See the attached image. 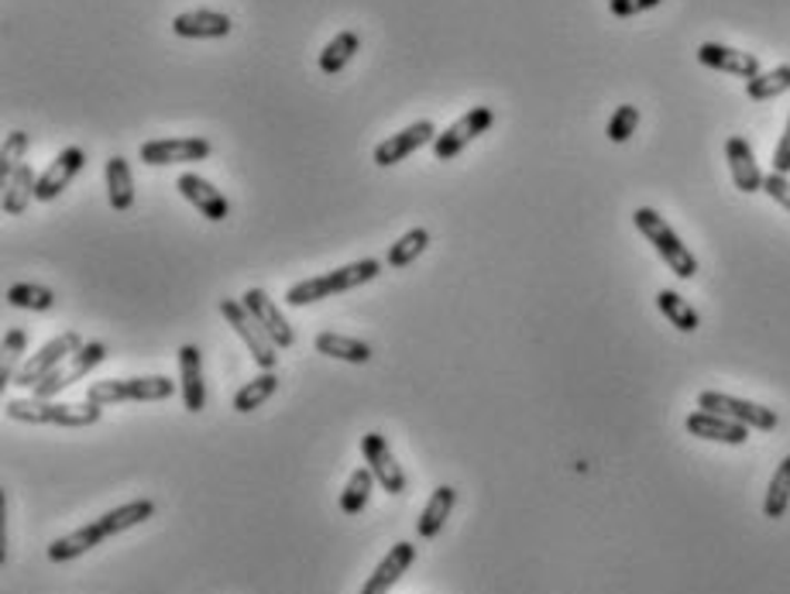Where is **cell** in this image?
Masks as SVG:
<instances>
[{"instance_id": "1", "label": "cell", "mask_w": 790, "mask_h": 594, "mask_svg": "<svg viewBox=\"0 0 790 594\" xmlns=\"http://www.w3.org/2000/svg\"><path fill=\"white\" fill-rule=\"evenodd\" d=\"M155 516V502L151 498H138V502H125V505H117L110 512H103V516L83 529H72L59 539L49 543V561L56 564H69V561H79L83 553H90L93 546H100L103 539L117 536V533H125V529H135L141 526L145 519Z\"/></svg>"}, {"instance_id": "2", "label": "cell", "mask_w": 790, "mask_h": 594, "mask_svg": "<svg viewBox=\"0 0 790 594\" xmlns=\"http://www.w3.org/2000/svg\"><path fill=\"white\" fill-rule=\"evenodd\" d=\"M100 409L97 403H52V399H8L4 413L14 423H31V426H69V429H83V426H97L100 423Z\"/></svg>"}, {"instance_id": "3", "label": "cell", "mask_w": 790, "mask_h": 594, "mask_svg": "<svg viewBox=\"0 0 790 594\" xmlns=\"http://www.w3.org/2000/svg\"><path fill=\"white\" fill-rule=\"evenodd\" d=\"M375 275H382V261L375 258H365V261H350L344 268H334L327 275H316V279H303L296 283L289 293H286V303L289 306H309V303H320V299H330L337 293H350L365 283H372Z\"/></svg>"}, {"instance_id": "4", "label": "cell", "mask_w": 790, "mask_h": 594, "mask_svg": "<svg viewBox=\"0 0 790 594\" xmlns=\"http://www.w3.org/2000/svg\"><path fill=\"white\" fill-rule=\"evenodd\" d=\"M632 224H636V230L653 245V251L663 258V265L674 271L678 279H694V275H698V258L691 255V248L678 237V230L670 227L656 210L640 207L636 214H632Z\"/></svg>"}, {"instance_id": "5", "label": "cell", "mask_w": 790, "mask_h": 594, "mask_svg": "<svg viewBox=\"0 0 790 594\" xmlns=\"http://www.w3.org/2000/svg\"><path fill=\"white\" fill-rule=\"evenodd\" d=\"M179 385L166 375H145V378H110V382H93L87 388V399L97 406H113V403H162L172 399Z\"/></svg>"}, {"instance_id": "6", "label": "cell", "mask_w": 790, "mask_h": 594, "mask_svg": "<svg viewBox=\"0 0 790 594\" xmlns=\"http://www.w3.org/2000/svg\"><path fill=\"white\" fill-rule=\"evenodd\" d=\"M220 313H224V320L230 324V330L245 340V347L251 350V362L261 368V372H275V365H279V347H275V340L261 330V324L255 320V316L248 313V306L241 299H220Z\"/></svg>"}, {"instance_id": "7", "label": "cell", "mask_w": 790, "mask_h": 594, "mask_svg": "<svg viewBox=\"0 0 790 594\" xmlns=\"http://www.w3.org/2000/svg\"><path fill=\"white\" fill-rule=\"evenodd\" d=\"M103 362H107V344H103V340H90V344L79 347L72 358H66L46 382H38V385L31 388V395H34V399H56L62 388L76 385L79 378H87V375H90L97 365H103Z\"/></svg>"}, {"instance_id": "8", "label": "cell", "mask_w": 790, "mask_h": 594, "mask_svg": "<svg viewBox=\"0 0 790 594\" xmlns=\"http://www.w3.org/2000/svg\"><path fill=\"white\" fill-rule=\"evenodd\" d=\"M698 409L719 413L725 419H735L749 429H763V433L777 429V423H780V416L773 409H767L760 403H749V399H735V395H725V392H711V388L698 395Z\"/></svg>"}, {"instance_id": "9", "label": "cell", "mask_w": 790, "mask_h": 594, "mask_svg": "<svg viewBox=\"0 0 790 594\" xmlns=\"http://www.w3.org/2000/svg\"><path fill=\"white\" fill-rule=\"evenodd\" d=\"M492 125H495L492 107H471L444 135H437V141H433V155H437V162H451V158H457L474 138H482Z\"/></svg>"}, {"instance_id": "10", "label": "cell", "mask_w": 790, "mask_h": 594, "mask_svg": "<svg viewBox=\"0 0 790 594\" xmlns=\"http://www.w3.org/2000/svg\"><path fill=\"white\" fill-rule=\"evenodd\" d=\"M87 340L79 337L76 330H66V334H59V337H52L42 350L38 354H31V362H24L21 365V372H18V378H14V385H21V388H34L38 382H46L66 358H72V354L83 347Z\"/></svg>"}, {"instance_id": "11", "label": "cell", "mask_w": 790, "mask_h": 594, "mask_svg": "<svg viewBox=\"0 0 790 594\" xmlns=\"http://www.w3.org/2000/svg\"><path fill=\"white\" fill-rule=\"evenodd\" d=\"M214 145L207 138H155L138 148L145 166H182V162H204L210 158Z\"/></svg>"}, {"instance_id": "12", "label": "cell", "mask_w": 790, "mask_h": 594, "mask_svg": "<svg viewBox=\"0 0 790 594\" xmlns=\"http://www.w3.org/2000/svg\"><path fill=\"white\" fill-rule=\"evenodd\" d=\"M83 166H87V151L79 148V145H69V148H62L52 162H49V169L46 172H38V186H34V200L38 204H52L56 196H62L66 189H69V182L83 172Z\"/></svg>"}, {"instance_id": "13", "label": "cell", "mask_w": 790, "mask_h": 594, "mask_svg": "<svg viewBox=\"0 0 790 594\" xmlns=\"http://www.w3.org/2000/svg\"><path fill=\"white\" fill-rule=\"evenodd\" d=\"M433 141H437V125H433V121H416V125L395 131V135H388L385 141L375 145V166H382V169L399 166V162H406L413 151H419L423 145H433Z\"/></svg>"}, {"instance_id": "14", "label": "cell", "mask_w": 790, "mask_h": 594, "mask_svg": "<svg viewBox=\"0 0 790 594\" xmlns=\"http://www.w3.org/2000/svg\"><path fill=\"white\" fill-rule=\"evenodd\" d=\"M362 454L375 474V482L388 492V495H403L406 492V474L399 467V461H395V454L388 451V440L382 437V433H365L362 437Z\"/></svg>"}, {"instance_id": "15", "label": "cell", "mask_w": 790, "mask_h": 594, "mask_svg": "<svg viewBox=\"0 0 790 594\" xmlns=\"http://www.w3.org/2000/svg\"><path fill=\"white\" fill-rule=\"evenodd\" d=\"M179 392L186 413H204L207 409V382H204V354L196 344L179 347Z\"/></svg>"}, {"instance_id": "16", "label": "cell", "mask_w": 790, "mask_h": 594, "mask_svg": "<svg viewBox=\"0 0 790 594\" xmlns=\"http://www.w3.org/2000/svg\"><path fill=\"white\" fill-rule=\"evenodd\" d=\"M176 189L186 196V200L200 210L207 220H214V224H220V220H227L230 217V204H227V196L214 186V182H207L204 176H196V172H182L179 179H176Z\"/></svg>"}, {"instance_id": "17", "label": "cell", "mask_w": 790, "mask_h": 594, "mask_svg": "<svg viewBox=\"0 0 790 594\" xmlns=\"http://www.w3.org/2000/svg\"><path fill=\"white\" fill-rule=\"evenodd\" d=\"M684 426L698 440H715V444H729V447H742L749 440V426H742L735 419H725L719 413H704V409L691 413L684 419Z\"/></svg>"}, {"instance_id": "18", "label": "cell", "mask_w": 790, "mask_h": 594, "mask_svg": "<svg viewBox=\"0 0 790 594\" xmlns=\"http://www.w3.org/2000/svg\"><path fill=\"white\" fill-rule=\"evenodd\" d=\"M241 303L248 306V313L261 324V330L275 340V347H293V344H296V334H293L289 320L283 316V309L268 299L265 289H248V293L241 296Z\"/></svg>"}, {"instance_id": "19", "label": "cell", "mask_w": 790, "mask_h": 594, "mask_svg": "<svg viewBox=\"0 0 790 594\" xmlns=\"http://www.w3.org/2000/svg\"><path fill=\"white\" fill-rule=\"evenodd\" d=\"M725 162H729V172H732V182L739 192H763V172H760V162L753 155V145L745 138L732 135L725 141Z\"/></svg>"}, {"instance_id": "20", "label": "cell", "mask_w": 790, "mask_h": 594, "mask_svg": "<svg viewBox=\"0 0 790 594\" xmlns=\"http://www.w3.org/2000/svg\"><path fill=\"white\" fill-rule=\"evenodd\" d=\"M413 564H416V546H413V543L403 539V543L388 546V553L382 557V564L375 567V574L365 581L362 594H388Z\"/></svg>"}, {"instance_id": "21", "label": "cell", "mask_w": 790, "mask_h": 594, "mask_svg": "<svg viewBox=\"0 0 790 594\" xmlns=\"http://www.w3.org/2000/svg\"><path fill=\"white\" fill-rule=\"evenodd\" d=\"M698 62L708 66V69H715V72H732V76H742V79L760 76V59L753 52L719 46V42H704L698 49Z\"/></svg>"}, {"instance_id": "22", "label": "cell", "mask_w": 790, "mask_h": 594, "mask_svg": "<svg viewBox=\"0 0 790 594\" xmlns=\"http://www.w3.org/2000/svg\"><path fill=\"white\" fill-rule=\"evenodd\" d=\"M234 21L220 11L200 8V11H182L172 18V31L179 38H227Z\"/></svg>"}, {"instance_id": "23", "label": "cell", "mask_w": 790, "mask_h": 594, "mask_svg": "<svg viewBox=\"0 0 790 594\" xmlns=\"http://www.w3.org/2000/svg\"><path fill=\"white\" fill-rule=\"evenodd\" d=\"M103 176H107V200L117 214H128L135 207V176H131V162L125 155H110L107 166H103Z\"/></svg>"}, {"instance_id": "24", "label": "cell", "mask_w": 790, "mask_h": 594, "mask_svg": "<svg viewBox=\"0 0 790 594\" xmlns=\"http://www.w3.org/2000/svg\"><path fill=\"white\" fill-rule=\"evenodd\" d=\"M457 505V488L451 485H441L437 492L429 495V502L423 505L419 519H416V533L419 539H437L444 533V523L451 519V512Z\"/></svg>"}, {"instance_id": "25", "label": "cell", "mask_w": 790, "mask_h": 594, "mask_svg": "<svg viewBox=\"0 0 790 594\" xmlns=\"http://www.w3.org/2000/svg\"><path fill=\"white\" fill-rule=\"evenodd\" d=\"M313 347L327 354V358H337V362H347V365H368L372 362V347L358 337H347V334H334V330H324L316 334Z\"/></svg>"}, {"instance_id": "26", "label": "cell", "mask_w": 790, "mask_h": 594, "mask_svg": "<svg viewBox=\"0 0 790 594\" xmlns=\"http://www.w3.org/2000/svg\"><path fill=\"white\" fill-rule=\"evenodd\" d=\"M656 309L666 316L670 327H678L681 334H694V330L701 327L698 309H694L681 293H674V289H660V293H656Z\"/></svg>"}, {"instance_id": "27", "label": "cell", "mask_w": 790, "mask_h": 594, "mask_svg": "<svg viewBox=\"0 0 790 594\" xmlns=\"http://www.w3.org/2000/svg\"><path fill=\"white\" fill-rule=\"evenodd\" d=\"M34 186H38V172L31 169V162H24L8 182H4V214L8 217H21L28 210V204L34 200Z\"/></svg>"}, {"instance_id": "28", "label": "cell", "mask_w": 790, "mask_h": 594, "mask_svg": "<svg viewBox=\"0 0 790 594\" xmlns=\"http://www.w3.org/2000/svg\"><path fill=\"white\" fill-rule=\"evenodd\" d=\"M358 52H362V34H358V31H340V34H334V42H327L324 52H320V72L337 76Z\"/></svg>"}, {"instance_id": "29", "label": "cell", "mask_w": 790, "mask_h": 594, "mask_svg": "<svg viewBox=\"0 0 790 594\" xmlns=\"http://www.w3.org/2000/svg\"><path fill=\"white\" fill-rule=\"evenodd\" d=\"M375 485L378 482H375V474H372L368 464L354 471L350 478H347V485H344V492H340V512H344V516H362V508L368 505Z\"/></svg>"}, {"instance_id": "30", "label": "cell", "mask_w": 790, "mask_h": 594, "mask_svg": "<svg viewBox=\"0 0 790 594\" xmlns=\"http://www.w3.org/2000/svg\"><path fill=\"white\" fill-rule=\"evenodd\" d=\"M275 392H279V375H275V372H261V375L251 378L245 388H237V395H234V409H237V413H251V409L265 406Z\"/></svg>"}, {"instance_id": "31", "label": "cell", "mask_w": 790, "mask_h": 594, "mask_svg": "<svg viewBox=\"0 0 790 594\" xmlns=\"http://www.w3.org/2000/svg\"><path fill=\"white\" fill-rule=\"evenodd\" d=\"M426 248H429V230L426 227H413L395 245H388L385 261H388V268H409Z\"/></svg>"}, {"instance_id": "32", "label": "cell", "mask_w": 790, "mask_h": 594, "mask_svg": "<svg viewBox=\"0 0 790 594\" xmlns=\"http://www.w3.org/2000/svg\"><path fill=\"white\" fill-rule=\"evenodd\" d=\"M787 505H790V457L780 461V467L773 471L767 498H763V516L767 519H783L787 516Z\"/></svg>"}, {"instance_id": "33", "label": "cell", "mask_w": 790, "mask_h": 594, "mask_svg": "<svg viewBox=\"0 0 790 594\" xmlns=\"http://www.w3.org/2000/svg\"><path fill=\"white\" fill-rule=\"evenodd\" d=\"M8 303H11L14 309L49 313V309L59 303V296H56L49 286H34V283H14V286L8 289Z\"/></svg>"}, {"instance_id": "34", "label": "cell", "mask_w": 790, "mask_h": 594, "mask_svg": "<svg viewBox=\"0 0 790 594\" xmlns=\"http://www.w3.org/2000/svg\"><path fill=\"white\" fill-rule=\"evenodd\" d=\"M787 90H790V66H777L770 72L745 79V97L749 100H773Z\"/></svg>"}, {"instance_id": "35", "label": "cell", "mask_w": 790, "mask_h": 594, "mask_svg": "<svg viewBox=\"0 0 790 594\" xmlns=\"http://www.w3.org/2000/svg\"><path fill=\"white\" fill-rule=\"evenodd\" d=\"M24 347H28V334L21 327L8 330V337H4V365H0V382H4V385H14V378L21 372Z\"/></svg>"}, {"instance_id": "36", "label": "cell", "mask_w": 790, "mask_h": 594, "mask_svg": "<svg viewBox=\"0 0 790 594\" xmlns=\"http://www.w3.org/2000/svg\"><path fill=\"white\" fill-rule=\"evenodd\" d=\"M31 148V135H24V131H11L8 138H4V162H0V182H8L21 166H24V151Z\"/></svg>"}, {"instance_id": "37", "label": "cell", "mask_w": 790, "mask_h": 594, "mask_svg": "<svg viewBox=\"0 0 790 594\" xmlns=\"http://www.w3.org/2000/svg\"><path fill=\"white\" fill-rule=\"evenodd\" d=\"M636 128H640V110L632 107V103H622V107H615L605 135H609V141L622 145V141H629L632 135H636Z\"/></svg>"}, {"instance_id": "38", "label": "cell", "mask_w": 790, "mask_h": 594, "mask_svg": "<svg viewBox=\"0 0 790 594\" xmlns=\"http://www.w3.org/2000/svg\"><path fill=\"white\" fill-rule=\"evenodd\" d=\"M763 192L770 196L773 204H780L787 214H790V176H780V172H770L763 179Z\"/></svg>"}, {"instance_id": "39", "label": "cell", "mask_w": 790, "mask_h": 594, "mask_svg": "<svg viewBox=\"0 0 790 594\" xmlns=\"http://www.w3.org/2000/svg\"><path fill=\"white\" fill-rule=\"evenodd\" d=\"M663 0H609V11L615 14V18H636V14H643V11H653V8H660Z\"/></svg>"}, {"instance_id": "40", "label": "cell", "mask_w": 790, "mask_h": 594, "mask_svg": "<svg viewBox=\"0 0 790 594\" xmlns=\"http://www.w3.org/2000/svg\"><path fill=\"white\" fill-rule=\"evenodd\" d=\"M773 172L780 176H790V117H787V125H783V135L773 148Z\"/></svg>"}]
</instances>
